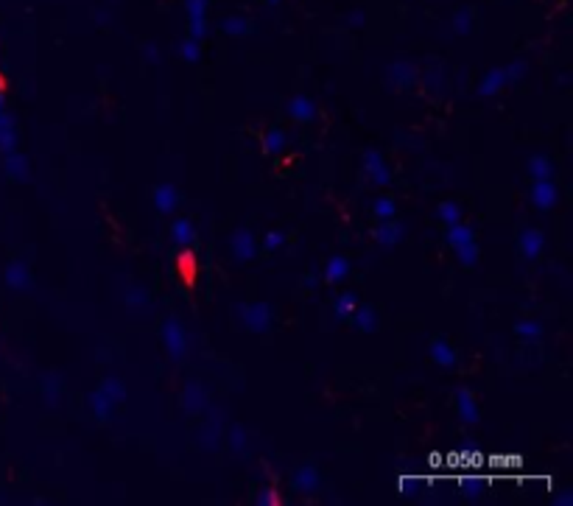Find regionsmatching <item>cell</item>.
<instances>
[{
  "label": "cell",
  "instance_id": "cell-1",
  "mask_svg": "<svg viewBox=\"0 0 573 506\" xmlns=\"http://www.w3.org/2000/svg\"><path fill=\"white\" fill-rule=\"evenodd\" d=\"M177 269L185 277V283L193 285V280H196V258L190 255V252H182V255L177 258Z\"/></svg>",
  "mask_w": 573,
  "mask_h": 506
},
{
  "label": "cell",
  "instance_id": "cell-2",
  "mask_svg": "<svg viewBox=\"0 0 573 506\" xmlns=\"http://www.w3.org/2000/svg\"><path fill=\"white\" fill-rule=\"evenodd\" d=\"M3 90H6V78H3V76H0V93H3Z\"/></svg>",
  "mask_w": 573,
  "mask_h": 506
}]
</instances>
